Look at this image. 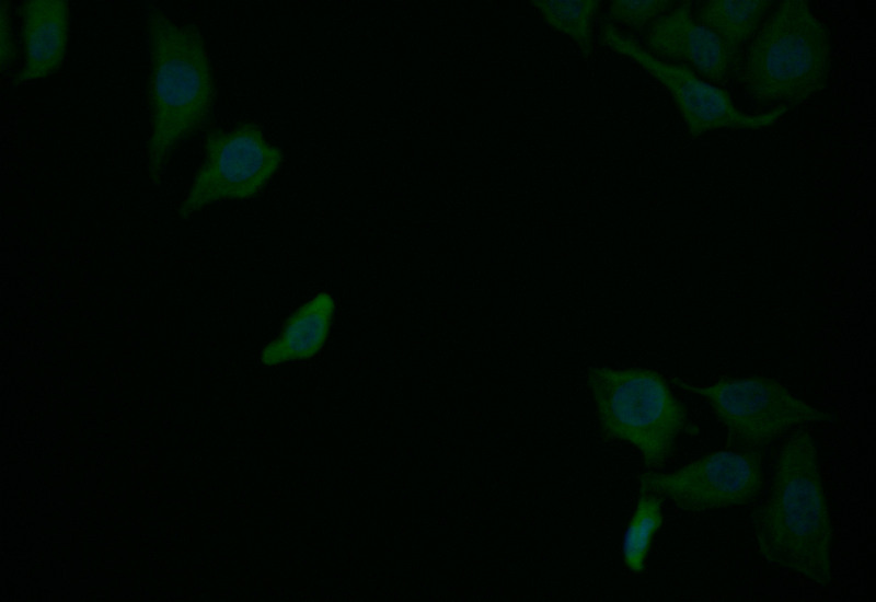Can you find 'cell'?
<instances>
[{
    "instance_id": "6da1fadb",
    "label": "cell",
    "mask_w": 876,
    "mask_h": 602,
    "mask_svg": "<svg viewBox=\"0 0 876 602\" xmlns=\"http://www.w3.org/2000/svg\"><path fill=\"white\" fill-rule=\"evenodd\" d=\"M750 521L762 556L821 586L830 584L831 524L818 453L804 429L784 441L772 487Z\"/></svg>"
},
{
    "instance_id": "7a4b0ae2",
    "label": "cell",
    "mask_w": 876,
    "mask_h": 602,
    "mask_svg": "<svg viewBox=\"0 0 876 602\" xmlns=\"http://www.w3.org/2000/svg\"><path fill=\"white\" fill-rule=\"evenodd\" d=\"M148 45L151 55V132L147 170L160 185L173 150L210 119L216 89L205 42L193 25H180L148 3Z\"/></svg>"
},
{
    "instance_id": "3957f363",
    "label": "cell",
    "mask_w": 876,
    "mask_h": 602,
    "mask_svg": "<svg viewBox=\"0 0 876 602\" xmlns=\"http://www.w3.org/2000/svg\"><path fill=\"white\" fill-rule=\"evenodd\" d=\"M826 25L805 0H784L757 31L736 72L762 105L798 106L825 90L830 71Z\"/></svg>"
},
{
    "instance_id": "277c9868",
    "label": "cell",
    "mask_w": 876,
    "mask_h": 602,
    "mask_svg": "<svg viewBox=\"0 0 876 602\" xmlns=\"http://www.w3.org/2000/svg\"><path fill=\"white\" fill-rule=\"evenodd\" d=\"M587 381L602 430L633 444L647 467L660 468L687 422V408L666 380L649 369L592 367Z\"/></svg>"
},
{
    "instance_id": "5b68a950",
    "label": "cell",
    "mask_w": 876,
    "mask_h": 602,
    "mask_svg": "<svg viewBox=\"0 0 876 602\" xmlns=\"http://www.w3.org/2000/svg\"><path fill=\"white\" fill-rule=\"evenodd\" d=\"M681 390L703 397L738 450L759 451L791 428L832 416L798 398L774 379L760 375L695 385L672 378Z\"/></svg>"
},
{
    "instance_id": "8992f818",
    "label": "cell",
    "mask_w": 876,
    "mask_h": 602,
    "mask_svg": "<svg viewBox=\"0 0 876 602\" xmlns=\"http://www.w3.org/2000/svg\"><path fill=\"white\" fill-rule=\"evenodd\" d=\"M204 148L205 160L177 209L183 220L215 201L254 197L284 162L281 149L270 143L253 121L228 131L208 130Z\"/></svg>"
},
{
    "instance_id": "52a82bcc",
    "label": "cell",
    "mask_w": 876,
    "mask_h": 602,
    "mask_svg": "<svg viewBox=\"0 0 876 602\" xmlns=\"http://www.w3.org/2000/svg\"><path fill=\"white\" fill-rule=\"evenodd\" d=\"M600 40L614 53L635 61L669 91L693 137L714 129L765 128L777 123L789 109L782 105L761 114L744 113L727 92L702 80L687 66L654 57L633 37L608 22L602 24Z\"/></svg>"
},
{
    "instance_id": "ba28073f",
    "label": "cell",
    "mask_w": 876,
    "mask_h": 602,
    "mask_svg": "<svg viewBox=\"0 0 876 602\" xmlns=\"http://www.w3.org/2000/svg\"><path fill=\"white\" fill-rule=\"evenodd\" d=\"M639 489L656 494L688 511L747 505L763 485L761 453L751 450L717 451L675 472H647Z\"/></svg>"
},
{
    "instance_id": "9c48e42d",
    "label": "cell",
    "mask_w": 876,
    "mask_h": 602,
    "mask_svg": "<svg viewBox=\"0 0 876 602\" xmlns=\"http://www.w3.org/2000/svg\"><path fill=\"white\" fill-rule=\"evenodd\" d=\"M645 48L654 57L693 67L707 82L724 85L736 74L740 56L731 54L721 38L696 22L691 1H682L649 25Z\"/></svg>"
},
{
    "instance_id": "30bf717a",
    "label": "cell",
    "mask_w": 876,
    "mask_h": 602,
    "mask_svg": "<svg viewBox=\"0 0 876 602\" xmlns=\"http://www.w3.org/2000/svg\"><path fill=\"white\" fill-rule=\"evenodd\" d=\"M20 15L24 65L15 77V84L45 78L61 66L68 43V1H23Z\"/></svg>"
},
{
    "instance_id": "8fae6325",
    "label": "cell",
    "mask_w": 876,
    "mask_h": 602,
    "mask_svg": "<svg viewBox=\"0 0 876 602\" xmlns=\"http://www.w3.org/2000/svg\"><path fill=\"white\" fill-rule=\"evenodd\" d=\"M336 302L326 291L318 292L285 321L277 337L263 347L260 361L272 367L304 361L316 356L331 332Z\"/></svg>"
},
{
    "instance_id": "7c38bea8",
    "label": "cell",
    "mask_w": 876,
    "mask_h": 602,
    "mask_svg": "<svg viewBox=\"0 0 876 602\" xmlns=\"http://www.w3.org/2000/svg\"><path fill=\"white\" fill-rule=\"evenodd\" d=\"M770 0H710L696 12V22L715 33L728 50L740 56L739 49L760 27L772 7Z\"/></svg>"
},
{
    "instance_id": "4fadbf2b",
    "label": "cell",
    "mask_w": 876,
    "mask_h": 602,
    "mask_svg": "<svg viewBox=\"0 0 876 602\" xmlns=\"http://www.w3.org/2000/svg\"><path fill=\"white\" fill-rule=\"evenodd\" d=\"M530 3L551 30L575 43L584 58L592 54L593 22L600 0H532Z\"/></svg>"
},
{
    "instance_id": "5bb4252c",
    "label": "cell",
    "mask_w": 876,
    "mask_h": 602,
    "mask_svg": "<svg viewBox=\"0 0 876 602\" xmlns=\"http://www.w3.org/2000/svg\"><path fill=\"white\" fill-rule=\"evenodd\" d=\"M638 493L636 507L622 543L624 564L635 574L644 570L653 535L662 522L660 497L646 490Z\"/></svg>"
},
{
    "instance_id": "9a60e30c",
    "label": "cell",
    "mask_w": 876,
    "mask_h": 602,
    "mask_svg": "<svg viewBox=\"0 0 876 602\" xmlns=\"http://www.w3.org/2000/svg\"><path fill=\"white\" fill-rule=\"evenodd\" d=\"M673 5L671 0H612L606 19L610 24L619 23L641 32Z\"/></svg>"
},
{
    "instance_id": "2e32d148",
    "label": "cell",
    "mask_w": 876,
    "mask_h": 602,
    "mask_svg": "<svg viewBox=\"0 0 876 602\" xmlns=\"http://www.w3.org/2000/svg\"><path fill=\"white\" fill-rule=\"evenodd\" d=\"M1 70L10 67L16 58V49L12 39L8 2L1 1Z\"/></svg>"
}]
</instances>
